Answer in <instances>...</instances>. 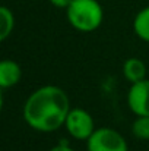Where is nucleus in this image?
Wrapping results in <instances>:
<instances>
[{
	"mask_svg": "<svg viewBox=\"0 0 149 151\" xmlns=\"http://www.w3.org/2000/svg\"><path fill=\"white\" fill-rule=\"evenodd\" d=\"M70 100L66 91L57 85L37 88L24 104V120L38 132H56L64 126L70 111Z\"/></svg>",
	"mask_w": 149,
	"mask_h": 151,
	"instance_id": "nucleus-1",
	"label": "nucleus"
},
{
	"mask_svg": "<svg viewBox=\"0 0 149 151\" xmlns=\"http://www.w3.org/2000/svg\"><path fill=\"white\" fill-rule=\"evenodd\" d=\"M132 134L135 138L148 141L149 139V116H138L132 125Z\"/></svg>",
	"mask_w": 149,
	"mask_h": 151,
	"instance_id": "nucleus-10",
	"label": "nucleus"
},
{
	"mask_svg": "<svg viewBox=\"0 0 149 151\" xmlns=\"http://www.w3.org/2000/svg\"><path fill=\"white\" fill-rule=\"evenodd\" d=\"M69 24L81 32L97 31L104 19V10L97 0H73L66 9Z\"/></svg>",
	"mask_w": 149,
	"mask_h": 151,
	"instance_id": "nucleus-2",
	"label": "nucleus"
},
{
	"mask_svg": "<svg viewBox=\"0 0 149 151\" xmlns=\"http://www.w3.org/2000/svg\"><path fill=\"white\" fill-rule=\"evenodd\" d=\"M48 151H75L73 148H70L69 145H66V144H58V145H54V147H51Z\"/></svg>",
	"mask_w": 149,
	"mask_h": 151,
	"instance_id": "nucleus-12",
	"label": "nucleus"
},
{
	"mask_svg": "<svg viewBox=\"0 0 149 151\" xmlns=\"http://www.w3.org/2000/svg\"><path fill=\"white\" fill-rule=\"evenodd\" d=\"M15 28V16L13 12L7 6L0 7V40L4 41L13 32Z\"/></svg>",
	"mask_w": 149,
	"mask_h": 151,
	"instance_id": "nucleus-9",
	"label": "nucleus"
},
{
	"mask_svg": "<svg viewBox=\"0 0 149 151\" xmlns=\"http://www.w3.org/2000/svg\"><path fill=\"white\" fill-rule=\"evenodd\" d=\"M129 109L136 116H149V79L132 84L127 93Z\"/></svg>",
	"mask_w": 149,
	"mask_h": 151,
	"instance_id": "nucleus-5",
	"label": "nucleus"
},
{
	"mask_svg": "<svg viewBox=\"0 0 149 151\" xmlns=\"http://www.w3.org/2000/svg\"><path fill=\"white\" fill-rule=\"evenodd\" d=\"M22 78V68L18 62L12 59H4L0 62V87L3 90L15 87Z\"/></svg>",
	"mask_w": 149,
	"mask_h": 151,
	"instance_id": "nucleus-6",
	"label": "nucleus"
},
{
	"mask_svg": "<svg viewBox=\"0 0 149 151\" xmlns=\"http://www.w3.org/2000/svg\"><path fill=\"white\" fill-rule=\"evenodd\" d=\"M133 31L135 34L145 43H149V6L138 12L133 19Z\"/></svg>",
	"mask_w": 149,
	"mask_h": 151,
	"instance_id": "nucleus-8",
	"label": "nucleus"
},
{
	"mask_svg": "<svg viewBox=\"0 0 149 151\" xmlns=\"http://www.w3.org/2000/svg\"><path fill=\"white\" fill-rule=\"evenodd\" d=\"M123 76L127 82L135 84L146 78V65L138 57H130L123 63Z\"/></svg>",
	"mask_w": 149,
	"mask_h": 151,
	"instance_id": "nucleus-7",
	"label": "nucleus"
},
{
	"mask_svg": "<svg viewBox=\"0 0 149 151\" xmlns=\"http://www.w3.org/2000/svg\"><path fill=\"white\" fill-rule=\"evenodd\" d=\"M88 151H129L126 138L111 128H98L86 141Z\"/></svg>",
	"mask_w": 149,
	"mask_h": 151,
	"instance_id": "nucleus-3",
	"label": "nucleus"
},
{
	"mask_svg": "<svg viewBox=\"0 0 149 151\" xmlns=\"http://www.w3.org/2000/svg\"><path fill=\"white\" fill-rule=\"evenodd\" d=\"M64 128L72 138L79 139V141H88V138L97 129L91 113L81 107L70 109L64 122Z\"/></svg>",
	"mask_w": 149,
	"mask_h": 151,
	"instance_id": "nucleus-4",
	"label": "nucleus"
},
{
	"mask_svg": "<svg viewBox=\"0 0 149 151\" xmlns=\"http://www.w3.org/2000/svg\"><path fill=\"white\" fill-rule=\"evenodd\" d=\"M72 1H73V0H50V3H51L54 7H58V9H67Z\"/></svg>",
	"mask_w": 149,
	"mask_h": 151,
	"instance_id": "nucleus-11",
	"label": "nucleus"
}]
</instances>
